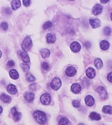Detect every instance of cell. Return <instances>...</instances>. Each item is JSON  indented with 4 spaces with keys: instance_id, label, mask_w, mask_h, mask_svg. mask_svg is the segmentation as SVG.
<instances>
[{
    "instance_id": "36",
    "label": "cell",
    "mask_w": 112,
    "mask_h": 125,
    "mask_svg": "<svg viewBox=\"0 0 112 125\" xmlns=\"http://www.w3.org/2000/svg\"><path fill=\"white\" fill-rule=\"evenodd\" d=\"M7 65H8L9 67H12L15 65V62L13 60H10V61L7 62Z\"/></svg>"
},
{
    "instance_id": "7",
    "label": "cell",
    "mask_w": 112,
    "mask_h": 125,
    "mask_svg": "<svg viewBox=\"0 0 112 125\" xmlns=\"http://www.w3.org/2000/svg\"><path fill=\"white\" fill-rule=\"evenodd\" d=\"M103 11V6H101L100 4L95 5L93 8V14L94 15H98L100 14Z\"/></svg>"
},
{
    "instance_id": "28",
    "label": "cell",
    "mask_w": 112,
    "mask_h": 125,
    "mask_svg": "<svg viewBox=\"0 0 112 125\" xmlns=\"http://www.w3.org/2000/svg\"><path fill=\"white\" fill-rule=\"evenodd\" d=\"M20 65H21V68L23 69L24 71L27 72L29 71V69H30V66L26 63H24V62H23V63H21Z\"/></svg>"
},
{
    "instance_id": "26",
    "label": "cell",
    "mask_w": 112,
    "mask_h": 125,
    "mask_svg": "<svg viewBox=\"0 0 112 125\" xmlns=\"http://www.w3.org/2000/svg\"><path fill=\"white\" fill-rule=\"evenodd\" d=\"M69 119L66 118V117H63L60 118L58 125H69Z\"/></svg>"
},
{
    "instance_id": "14",
    "label": "cell",
    "mask_w": 112,
    "mask_h": 125,
    "mask_svg": "<svg viewBox=\"0 0 112 125\" xmlns=\"http://www.w3.org/2000/svg\"><path fill=\"white\" fill-rule=\"evenodd\" d=\"M81 86L79 84L77 83H73L72 85L71 86V91H72V93H73L74 94L79 93L81 91Z\"/></svg>"
},
{
    "instance_id": "32",
    "label": "cell",
    "mask_w": 112,
    "mask_h": 125,
    "mask_svg": "<svg viewBox=\"0 0 112 125\" xmlns=\"http://www.w3.org/2000/svg\"><path fill=\"white\" fill-rule=\"evenodd\" d=\"M73 106L75 108H78L80 106V101L78 100H75L72 102Z\"/></svg>"
},
{
    "instance_id": "25",
    "label": "cell",
    "mask_w": 112,
    "mask_h": 125,
    "mask_svg": "<svg viewBox=\"0 0 112 125\" xmlns=\"http://www.w3.org/2000/svg\"><path fill=\"white\" fill-rule=\"evenodd\" d=\"M102 111L104 113L112 115V107L111 106H109V105L104 106V107L103 108Z\"/></svg>"
},
{
    "instance_id": "24",
    "label": "cell",
    "mask_w": 112,
    "mask_h": 125,
    "mask_svg": "<svg viewBox=\"0 0 112 125\" xmlns=\"http://www.w3.org/2000/svg\"><path fill=\"white\" fill-rule=\"evenodd\" d=\"M94 64L95 66L98 69H100L102 68L103 65V63L102 60L100 59L97 58L94 61Z\"/></svg>"
},
{
    "instance_id": "15",
    "label": "cell",
    "mask_w": 112,
    "mask_h": 125,
    "mask_svg": "<svg viewBox=\"0 0 112 125\" xmlns=\"http://www.w3.org/2000/svg\"><path fill=\"white\" fill-rule=\"evenodd\" d=\"M47 42L48 43H54L56 40V37L55 34L53 33H48L47 34L46 36Z\"/></svg>"
},
{
    "instance_id": "38",
    "label": "cell",
    "mask_w": 112,
    "mask_h": 125,
    "mask_svg": "<svg viewBox=\"0 0 112 125\" xmlns=\"http://www.w3.org/2000/svg\"><path fill=\"white\" fill-rule=\"evenodd\" d=\"M85 46H86V47H87V48H89V47H90L91 43H90L89 42H86V43H85Z\"/></svg>"
},
{
    "instance_id": "2",
    "label": "cell",
    "mask_w": 112,
    "mask_h": 125,
    "mask_svg": "<svg viewBox=\"0 0 112 125\" xmlns=\"http://www.w3.org/2000/svg\"><path fill=\"white\" fill-rule=\"evenodd\" d=\"M32 46H33L32 40L31 39L30 37L27 36L25 38L24 40L23 43H22L21 47L24 51L26 52V51H28L30 50L31 48H32Z\"/></svg>"
},
{
    "instance_id": "20",
    "label": "cell",
    "mask_w": 112,
    "mask_h": 125,
    "mask_svg": "<svg viewBox=\"0 0 112 125\" xmlns=\"http://www.w3.org/2000/svg\"><path fill=\"white\" fill-rule=\"evenodd\" d=\"M9 74H10V76L11 77V78L13 79V80H17L19 77V73H18L17 71L15 69L11 70L10 72H9Z\"/></svg>"
},
{
    "instance_id": "16",
    "label": "cell",
    "mask_w": 112,
    "mask_h": 125,
    "mask_svg": "<svg viewBox=\"0 0 112 125\" xmlns=\"http://www.w3.org/2000/svg\"><path fill=\"white\" fill-rule=\"evenodd\" d=\"M86 74L87 77H89V78L91 79L94 78L96 73H95V70L92 68H89L86 70Z\"/></svg>"
},
{
    "instance_id": "1",
    "label": "cell",
    "mask_w": 112,
    "mask_h": 125,
    "mask_svg": "<svg viewBox=\"0 0 112 125\" xmlns=\"http://www.w3.org/2000/svg\"><path fill=\"white\" fill-rule=\"evenodd\" d=\"M33 116L36 121V122L39 123V124L43 125L47 121L46 115L44 112L40 111H36L34 112Z\"/></svg>"
},
{
    "instance_id": "41",
    "label": "cell",
    "mask_w": 112,
    "mask_h": 125,
    "mask_svg": "<svg viewBox=\"0 0 112 125\" xmlns=\"http://www.w3.org/2000/svg\"><path fill=\"white\" fill-rule=\"evenodd\" d=\"M2 111H3V108L2 106H0V114H1L2 113Z\"/></svg>"
},
{
    "instance_id": "34",
    "label": "cell",
    "mask_w": 112,
    "mask_h": 125,
    "mask_svg": "<svg viewBox=\"0 0 112 125\" xmlns=\"http://www.w3.org/2000/svg\"><path fill=\"white\" fill-rule=\"evenodd\" d=\"M36 84L37 83H33L30 84L29 86V88L32 91H35L36 90Z\"/></svg>"
},
{
    "instance_id": "3",
    "label": "cell",
    "mask_w": 112,
    "mask_h": 125,
    "mask_svg": "<svg viewBox=\"0 0 112 125\" xmlns=\"http://www.w3.org/2000/svg\"><path fill=\"white\" fill-rule=\"evenodd\" d=\"M62 82L60 79L58 77H56V78H53L52 82L51 83V86L54 90H58L61 86Z\"/></svg>"
},
{
    "instance_id": "40",
    "label": "cell",
    "mask_w": 112,
    "mask_h": 125,
    "mask_svg": "<svg viewBox=\"0 0 112 125\" xmlns=\"http://www.w3.org/2000/svg\"><path fill=\"white\" fill-rule=\"evenodd\" d=\"M7 10H8V8L7 9ZM9 11V14H10L11 13V11L10 10V9H9V10H8ZM5 12H6V13L7 14H8V12H7V11L6 10V11H5Z\"/></svg>"
},
{
    "instance_id": "21",
    "label": "cell",
    "mask_w": 112,
    "mask_h": 125,
    "mask_svg": "<svg viewBox=\"0 0 112 125\" xmlns=\"http://www.w3.org/2000/svg\"><path fill=\"white\" fill-rule=\"evenodd\" d=\"M110 46V44L109 42L107 41H105V40H103V41H101L100 43V48L102 49L103 50H107L109 49Z\"/></svg>"
},
{
    "instance_id": "10",
    "label": "cell",
    "mask_w": 112,
    "mask_h": 125,
    "mask_svg": "<svg viewBox=\"0 0 112 125\" xmlns=\"http://www.w3.org/2000/svg\"><path fill=\"white\" fill-rule=\"evenodd\" d=\"M76 73V70L73 67H69L66 69V74L69 77L74 76Z\"/></svg>"
},
{
    "instance_id": "13",
    "label": "cell",
    "mask_w": 112,
    "mask_h": 125,
    "mask_svg": "<svg viewBox=\"0 0 112 125\" xmlns=\"http://www.w3.org/2000/svg\"><path fill=\"white\" fill-rule=\"evenodd\" d=\"M90 23L94 28H98L101 25V22L98 19H90Z\"/></svg>"
},
{
    "instance_id": "19",
    "label": "cell",
    "mask_w": 112,
    "mask_h": 125,
    "mask_svg": "<svg viewBox=\"0 0 112 125\" xmlns=\"http://www.w3.org/2000/svg\"><path fill=\"white\" fill-rule=\"evenodd\" d=\"M11 5L12 9L14 10H16L21 6V2L19 0H14V1H11Z\"/></svg>"
},
{
    "instance_id": "5",
    "label": "cell",
    "mask_w": 112,
    "mask_h": 125,
    "mask_svg": "<svg viewBox=\"0 0 112 125\" xmlns=\"http://www.w3.org/2000/svg\"><path fill=\"white\" fill-rule=\"evenodd\" d=\"M96 91L98 92L99 95H100V98L102 99V100H105V99L107 98L108 95L107 93L105 90V88L104 87H102V86H99L96 89Z\"/></svg>"
},
{
    "instance_id": "18",
    "label": "cell",
    "mask_w": 112,
    "mask_h": 125,
    "mask_svg": "<svg viewBox=\"0 0 112 125\" xmlns=\"http://www.w3.org/2000/svg\"><path fill=\"white\" fill-rule=\"evenodd\" d=\"M85 103L87 106H92L94 104V99L93 96L88 95L85 98Z\"/></svg>"
},
{
    "instance_id": "33",
    "label": "cell",
    "mask_w": 112,
    "mask_h": 125,
    "mask_svg": "<svg viewBox=\"0 0 112 125\" xmlns=\"http://www.w3.org/2000/svg\"><path fill=\"white\" fill-rule=\"evenodd\" d=\"M42 68H43L44 71H47L48 69H49V64L47 63L46 62H43V63L42 64Z\"/></svg>"
},
{
    "instance_id": "8",
    "label": "cell",
    "mask_w": 112,
    "mask_h": 125,
    "mask_svg": "<svg viewBox=\"0 0 112 125\" xmlns=\"http://www.w3.org/2000/svg\"><path fill=\"white\" fill-rule=\"evenodd\" d=\"M11 115L13 116V118H14L15 120L16 121H19L20 118H21V113H19L17 111V109H16V108L13 107L11 109Z\"/></svg>"
},
{
    "instance_id": "29",
    "label": "cell",
    "mask_w": 112,
    "mask_h": 125,
    "mask_svg": "<svg viewBox=\"0 0 112 125\" xmlns=\"http://www.w3.org/2000/svg\"><path fill=\"white\" fill-rule=\"evenodd\" d=\"M26 79L29 82H34L35 80V78L31 73H27L26 76Z\"/></svg>"
},
{
    "instance_id": "30",
    "label": "cell",
    "mask_w": 112,
    "mask_h": 125,
    "mask_svg": "<svg viewBox=\"0 0 112 125\" xmlns=\"http://www.w3.org/2000/svg\"><path fill=\"white\" fill-rule=\"evenodd\" d=\"M111 32L112 30L109 27H105V28L104 29V34L106 35V36H109V35L111 34Z\"/></svg>"
},
{
    "instance_id": "23",
    "label": "cell",
    "mask_w": 112,
    "mask_h": 125,
    "mask_svg": "<svg viewBox=\"0 0 112 125\" xmlns=\"http://www.w3.org/2000/svg\"><path fill=\"white\" fill-rule=\"evenodd\" d=\"M90 118L92 119V120L99 121L101 119V116L98 113H95V112H92L90 115Z\"/></svg>"
},
{
    "instance_id": "27",
    "label": "cell",
    "mask_w": 112,
    "mask_h": 125,
    "mask_svg": "<svg viewBox=\"0 0 112 125\" xmlns=\"http://www.w3.org/2000/svg\"><path fill=\"white\" fill-rule=\"evenodd\" d=\"M52 26V23L51 21H47L43 25V28L44 29V30H46V29H49L50 28H51Z\"/></svg>"
},
{
    "instance_id": "22",
    "label": "cell",
    "mask_w": 112,
    "mask_h": 125,
    "mask_svg": "<svg viewBox=\"0 0 112 125\" xmlns=\"http://www.w3.org/2000/svg\"><path fill=\"white\" fill-rule=\"evenodd\" d=\"M40 52L42 56L43 57V58H48V57L50 55V51H49V50L47 49H42L40 50Z\"/></svg>"
},
{
    "instance_id": "4",
    "label": "cell",
    "mask_w": 112,
    "mask_h": 125,
    "mask_svg": "<svg viewBox=\"0 0 112 125\" xmlns=\"http://www.w3.org/2000/svg\"><path fill=\"white\" fill-rule=\"evenodd\" d=\"M40 102L44 105H48L51 102V97L49 94H43L40 97Z\"/></svg>"
},
{
    "instance_id": "31",
    "label": "cell",
    "mask_w": 112,
    "mask_h": 125,
    "mask_svg": "<svg viewBox=\"0 0 112 125\" xmlns=\"http://www.w3.org/2000/svg\"><path fill=\"white\" fill-rule=\"evenodd\" d=\"M1 28L4 31H6L8 29V24L6 22H2L1 24Z\"/></svg>"
},
{
    "instance_id": "39",
    "label": "cell",
    "mask_w": 112,
    "mask_h": 125,
    "mask_svg": "<svg viewBox=\"0 0 112 125\" xmlns=\"http://www.w3.org/2000/svg\"><path fill=\"white\" fill-rule=\"evenodd\" d=\"M100 2H101V3H106L107 2H109V0H108V1H103V0H101Z\"/></svg>"
},
{
    "instance_id": "9",
    "label": "cell",
    "mask_w": 112,
    "mask_h": 125,
    "mask_svg": "<svg viewBox=\"0 0 112 125\" xmlns=\"http://www.w3.org/2000/svg\"><path fill=\"white\" fill-rule=\"evenodd\" d=\"M70 49L74 52H78L80 50L81 45L78 42H73L71 44Z\"/></svg>"
},
{
    "instance_id": "43",
    "label": "cell",
    "mask_w": 112,
    "mask_h": 125,
    "mask_svg": "<svg viewBox=\"0 0 112 125\" xmlns=\"http://www.w3.org/2000/svg\"><path fill=\"white\" fill-rule=\"evenodd\" d=\"M111 19L112 21V12L111 14Z\"/></svg>"
},
{
    "instance_id": "17",
    "label": "cell",
    "mask_w": 112,
    "mask_h": 125,
    "mask_svg": "<svg viewBox=\"0 0 112 125\" xmlns=\"http://www.w3.org/2000/svg\"><path fill=\"white\" fill-rule=\"evenodd\" d=\"M1 99L3 102L5 103H10L11 101V97L9 95L5 94L3 93L1 95Z\"/></svg>"
},
{
    "instance_id": "37",
    "label": "cell",
    "mask_w": 112,
    "mask_h": 125,
    "mask_svg": "<svg viewBox=\"0 0 112 125\" xmlns=\"http://www.w3.org/2000/svg\"><path fill=\"white\" fill-rule=\"evenodd\" d=\"M108 80L110 82H112V72L109 73L108 75Z\"/></svg>"
},
{
    "instance_id": "42",
    "label": "cell",
    "mask_w": 112,
    "mask_h": 125,
    "mask_svg": "<svg viewBox=\"0 0 112 125\" xmlns=\"http://www.w3.org/2000/svg\"><path fill=\"white\" fill-rule=\"evenodd\" d=\"M2 52H1V51L0 50V58H1V56H2Z\"/></svg>"
},
{
    "instance_id": "44",
    "label": "cell",
    "mask_w": 112,
    "mask_h": 125,
    "mask_svg": "<svg viewBox=\"0 0 112 125\" xmlns=\"http://www.w3.org/2000/svg\"><path fill=\"white\" fill-rule=\"evenodd\" d=\"M78 125H85L83 124H80Z\"/></svg>"
},
{
    "instance_id": "11",
    "label": "cell",
    "mask_w": 112,
    "mask_h": 125,
    "mask_svg": "<svg viewBox=\"0 0 112 125\" xmlns=\"http://www.w3.org/2000/svg\"><path fill=\"white\" fill-rule=\"evenodd\" d=\"M24 97L26 102L30 103L32 102L34 100L35 95L34 94V93H30V92H26V93H25L24 94Z\"/></svg>"
},
{
    "instance_id": "35",
    "label": "cell",
    "mask_w": 112,
    "mask_h": 125,
    "mask_svg": "<svg viewBox=\"0 0 112 125\" xmlns=\"http://www.w3.org/2000/svg\"><path fill=\"white\" fill-rule=\"evenodd\" d=\"M23 2L24 5L26 7L29 6L30 4V1H29V0H23Z\"/></svg>"
},
{
    "instance_id": "12",
    "label": "cell",
    "mask_w": 112,
    "mask_h": 125,
    "mask_svg": "<svg viewBox=\"0 0 112 125\" xmlns=\"http://www.w3.org/2000/svg\"><path fill=\"white\" fill-rule=\"evenodd\" d=\"M7 91L9 93L11 94H16L17 93V89H16V86L13 84H9L7 86Z\"/></svg>"
},
{
    "instance_id": "6",
    "label": "cell",
    "mask_w": 112,
    "mask_h": 125,
    "mask_svg": "<svg viewBox=\"0 0 112 125\" xmlns=\"http://www.w3.org/2000/svg\"><path fill=\"white\" fill-rule=\"evenodd\" d=\"M19 55L20 56L22 60L24 62V63H28L30 62V58H29V56L28 54L26 52L24 51H19Z\"/></svg>"
}]
</instances>
